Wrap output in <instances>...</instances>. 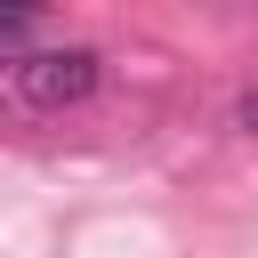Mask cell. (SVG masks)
<instances>
[{
	"instance_id": "obj_1",
	"label": "cell",
	"mask_w": 258,
	"mask_h": 258,
	"mask_svg": "<svg viewBox=\"0 0 258 258\" xmlns=\"http://www.w3.org/2000/svg\"><path fill=\"white\" fill-rule=\"evenodd\" d=\"M8 89L32 113H64L97 89V48H24V56H8Z\"/></svg>"
},
{
	"instance_id": "obj_2",
	"label": "cell",
	"mask_w": 258,
	"mask_h": 258,
	"mask_svg": "<svg viewBox=\"0 0 258 258\" xmlns=\"http://www.w3.org/2000/svg\"><path fill=\"white\" fill-rule=\"evenodd\" d=\"M32 8H40V0H0V24H8V48H16V56H24V24H32Z\"/></svg>"
},
{
	"instance_id": "obj_3",
	"label": "cell",
	"mask_w": 258,
	"mask_h": 258,
	"mask_svg": "<svg viewBox=\"0 0 258 258\" xmlns=\"http://www.w3.org/2000/svg\"><path fill=\"white\" fill-rule=\"evenodd\" d=\"M242 121H250V129H258V89H250V97H242Z\"/></svg>"
}]
</instances>
